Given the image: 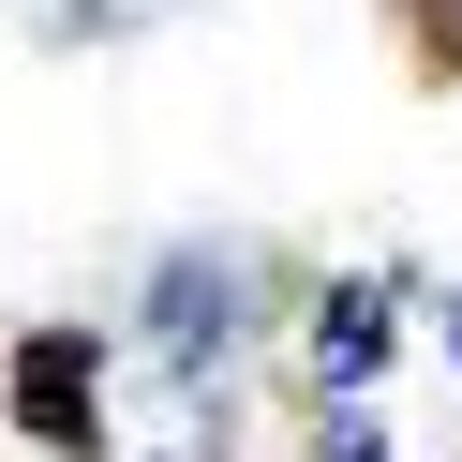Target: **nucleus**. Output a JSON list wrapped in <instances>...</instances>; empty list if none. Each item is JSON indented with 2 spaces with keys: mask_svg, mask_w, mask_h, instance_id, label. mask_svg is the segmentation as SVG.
I'll return each instance as SVG.
<instances>
[{
  "mask_svg": "<svg viewBox=\"0 0 462 462\" xmlns=\"http://www.w3.org/2000/svg\"><path fill=\"white\" fill-rule=\"evenodd\" d=\"M15 418H31L45 448H90V343L75 328H45L31 358H15Z\"/></svg>",
  "mask_w": 462,
  "mask_h": 462,
  "instance_id": "1",
  "label": "nucleus"
},
{
  "mask_svg": "<svg viewBox=\"0 0 462 462\" xmlns=\"http://www.w3.org/2000/svg\"><path fill=\"white\" fill-rule=\"evenodd\" d=\"M150 313H164V343H209V313H224V269H209V254H180Z\"/></svg>",
  "mask_w": 462,
  "mask_h": 462,
  "instance_id": "2",
  "label": "nucleus"
},
{
  "mask_svg": "<svg viewBox=\"0 0 462 462\" xmlns=\"http://www.w3.org/2000/svg\"><path fill=\"white\" fill-rule=\"evenodd\" d=\"M402 45H418V75H462V0H388Z\"/></svg>",
  "mask_w": 462,
  "mask_h": 462,
  "instance_id": "3",
  "label": "nucleus"
}]
</instances>
